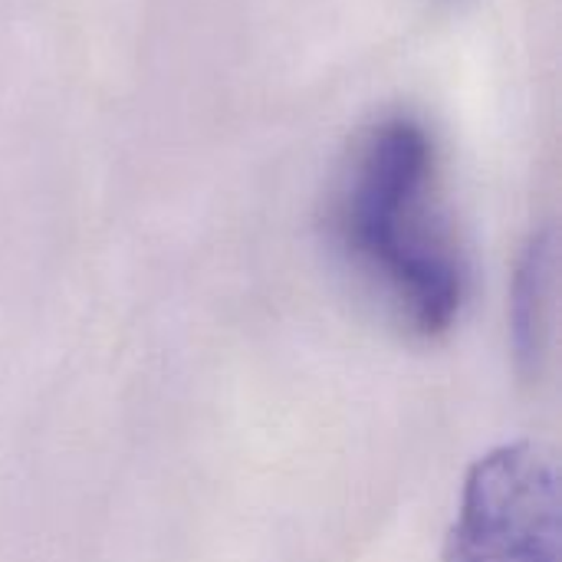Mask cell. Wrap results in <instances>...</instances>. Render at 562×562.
I'll list each match as a JSON object with an SVG mask.
<instances>
[{
	"instance_id": "3",
	"label": "cell",
	"mask_w": 562,
	"mask_h": 562,
	"mask_svg": "<svg viewBox=\"0 0 562 562\" xmlns=\"http://www.w3.org/2000/svg\"><path fill=\"white\" fill-rule=\"evenodd\" d=\"M557 306V237L550 227L537 231L520 257L510 296V342L517 369L533 379L543 372Z\"/></svg>"
},
{
	"instance_id": "2",
	"label": "cell",
	"mask_w": 562,
	"mask_h": 562,
	"mask_svg": "<svg viewBox=\"0 0 562 562\" xmlns=\"http://www.w3.org/2000/svg\"><path fill=\"white\" fill-rule=\"evenodd\" d=\"M445 562H560V474L543 448L514 441L474 461Z\"/></svg>"
},
{
	"instance_id": "1",
	"label": "cell",
	"mask_w": 562,
	"mask_h": 562,
	"mask_svg": "<svg viewBox=\"0 0 562 562\" xmlns=\"http://www.w3.org/2000/svg\"><path fill=\"white\" fill-rule=\"evenodd\" d=\"M333 231L356 270L415 336L448 333L468 296V267L435 188V142L422 122L372 125L339 181Z\"/></svg>"
}]
</instances>
